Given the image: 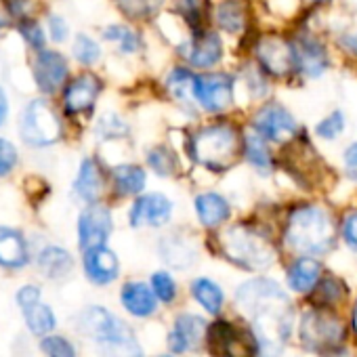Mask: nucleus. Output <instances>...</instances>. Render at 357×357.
Instances as JSON below:
<instances>
[{"instance_id": "1", "label": "nucleus", "mask_w": 357, "mask_h": 357, "mask_svg": "<svg viewBox=\"0 0 357 357\" xmlns=\"http://www.w3.org/2000/svg\"><path fill=\"white\" fill-rule=\"evenodd\" d=\"M192 170V183H219L242 170L246 124L242 114L170 124Z\"/></svg>"}, {"instance_id": "2", "label": "nucleus", "mask_w": 357, "mask_h": 357, "mask_svg": "<svg viewBox=\"0 0 357 357\" xmlns=\"http://www.w3.org/2000/svg\"><path fill=\"white\" fill-rule=\"evenodd\" d=\"M204 246L211 255L248 275L271 271L284 257L278 240V223L252 206L223 229L206 234Z\"/></svg>"}, {"instance_id": "3", "label": "nucleus", "mask_w": 357, "mask_h": 357, "mask_svg": "<svg viewBox=\"0 0 357 357\" xmlns=\"http://www.w3.org/2000/svg\"><path fill=\"white\" fill-rule=\"evenodd\" d=\"M278 240L284 255L326 259L340 246L338 202L328 196L286 194L278 217Z\"/></svg>"}, {"instance_id": "4", "label": "nucleus", "mask_w": 357, "mask_h": 357, "mask_svg": "<svg viewBox=\"0 0 357 357\" xmlns=\"http://www.w3.org/2000/svg\"><path fill=\"white\" fill-rule=\"evenodd\" d=\"M236 305L252 321L255 338L263 355H280L294 317L288 290L267 273H257L236 288Z\"/></svg>"}, {"instance_id": "5", "label": "nucleus", "mask_w": 357, "mask_h": 357, "mask_svg": "<svg viewBox=\"0 0 357 357\" xmlns=\"http://www.w3.org/2000/svg\"><path fill=\"white\" fill-rule=\"evenodd\" d=\"M294 196H328L334 198L342 188L340 172L324 153V147L311 137L309 124L288 145L280 147L278 181Z\"/></svg>"}, {"instance_id": "6", "label": "nucleus", "mask_w": 357, "mask_h": 357, "mask_svg": "<svg viewBox=\"0 0 357 357\" xmlns=\"http://www.w3.org/2000/svg\"><path fill=\"white\" fill-rule=\"evenodd\" d=\"M286 28L292 36L296 76L303 89L324 82L340 68L338 55L328 34V11L305 5Z\"/></svg>"}, {"instance_id": "7", "label": "nucleus", "mask_w": 357, "mask_h": 357, "mask_svg": "<svg viewBox=\"0 0 357 357\" xmlns=\"http://www.w3.org/2000/svg\"><path fill=\"white\" fill-rule=\"evenodd\" d=\"M248 57L259 63V68L280 86V91L303 89L296 76L292 36L286 26L265 22L248 49Z\"/></svg>"}, {"instance_id": "8", "label": "nucleus", "mask_w": 357, "mask_h": 357, "mask_svg": "<svg viewBox=\"0 0 357 357\" xmlns=\"http://www.w3.org/2000/svg\"><path fill=\"white\" fill-rule=\"evenodd\" d=\"M164 49L170 59L181 61L196 72L225 68L234 61L229 40L213 26H204L198 30H181L170 38Z\"/></svg>"}, {"instance_id": "9", "label": "nucleus", "mask_w": 357, "mask_h": 357, "mask_svg": "<svg viewBox=\"0 0 357 357\" xmlns=\"http://www.w3.org/2000/svg\"><path fill=\"white\" fill-rule=\"evenodd\" d=\"M194 80L196 70L170 57L164 61L160 72L153 74L151 93L176 118L174 124H190L202 118L194 103Z\"/></svg>"}, {"instance_id": "10", "label": "nucleus", "mask_w": 357, "mask_h": 357, "mask_svg": "<svg viewBox=\"0 0 357 357\" xmlns=\"http://www.w3.org/2000/svg\"><path fill=\"white\" fill-rule=\"evenodd\" d=\"M263 24L265 20L261 9L252 0H215L211 26L229 40L234 59L248 55V49Z\"/></svg>"}, {"instance_id": "11", "label": "nucleus", "mask_w": 357, "mask_h": 357, "mask_svg": "<svg viewBox=\"0 0 357 357\" xmlns=\"http://www.w3.org/2000/svg\"><path fill=\"white\" fill-rule=\"evenodd\" d=\"M194 103L202 118L244 114L240 91H238V78L231 63L217 70L196 72Z\"/></svg>"}, {"instance_id": "12", "label": "nucleus", "mask_w": 357, "mask_h": 357, "mask_svg": "<svg viewBox=\"0 0 357 357\" xmlns=\"http://www.w3.org/2000/svg\"><path fill=\"white\" fill-rule=\"evenodd\" d=\"M242 118H244L246 128L255 130L257 135L267 139L278 149L288 145L290 141H294L301 135V130L307 126V122H303L298 118L294 107L290 103H286L280 97V93L269 97L263 103H257V105L244 109Z\"/></svg>"}, {"instance_id": "13", "label": "nucleus", "mask_w": 357, "mask_h": 357, "mask_svg": "<svg viewBox=\"0 0 357 357\" xmlns=\"http://www.w3.org/2000/svg\"><path fill=\"white\" fill-rule=\"evenodd\" d=\"M192 223L206 236L229 225L238 215V200L219 183H196L190 192Z\"/></svg>"}, {"instance_id": "14", "label": "nucleus", "mask_w": 357, "mask_h": 357, "mask_svg": "<svg viewBox=\"0 0 357 357\" xmlns=\"http://www.w3.org/2000/svg\"><path fill=\"white\" fill-rule=\"evenodd\" d=\"M204 250V234L194 223H172L164 231H158V259L172 271H190L200 263Z\"/></svg>"}, {"instance_id": "15", "label": "nucleus", "mask_w": 357, "mask_h": 357, "mask_svg": "<svg viewBox=\"0 0 357 357\" xmlns=\"http://www.w3.org/2000/svg\"><path fill=\"white\" fill-rule=\"evenodd\" d=\"M141 162L145 164L151 178L158 183H168V185L192 183L190 164L181 151V145H178L174 132L170 130V126L164 130L162 137L143 145Z\"/></svg>"}, {"instance_id": "16", "label": "nucleus", "mask_w": 357, "mask_h": 357, "mask_svg": "<svg viewBox=\"0 0 357 357\" xmlns=\"http://www.w3.org/2000/svg\"><path fill=\"white\" fill-rule=\"evenodd\" d=\"M178 202L164 188H149L126 204L124 217L132 231H164L176 223Z\"/></svg>"}, {"instance_id": "17", "label": "nucleus", "mask_w": 357, "mask_h": 357, "mask_svg": "<svg viewBox=\"0 0 357 357\" xmlns=\"http://www.w3.org/2000/svg\"><path fill=\"white\" fill-rule=\"evenodd\" d=\"M105 78L97 70H80L72 76L61 91V109L68 118L76 120H95L97 105L105 93Z\"/></svg>"}, {"instance_id": "18", "label": "nucleus", "mask_w": 357, "mask_h": 357, "mask_svg": "<svg viewBox=\"0 0 357 357\" xmlns=\"http://www.w3.org/2000/svg\"><path fill=\"white\" fill-rule=\"evenodd\" d=\"M20 135L32 147H49L63 135L61 118L49 101L36 99L22 114Z\"/></svg>"}, {"instance_id": "19", "label": "nucleus", "mask_w": 357, "mask_h": 357, "mask_svg": "<svg viewBox=\"0 0 357 357\" xmlns=\"http://www.w3.org/2000/svg\"><path fill=\"white\" fill-rule=\"evenodd\" d=\"M151 34L153 32L149 28L126 20L109 22L99 32L103 45L112 47V51L122 59H145L151 49Z\"/></svg>"}, {"instance_id": "20", "label": "nucleus", "mask_w": 357, "mask_h": 357, "mask_svg": "<svg viewBox=\"0 0 357 357\" xmlns=\"http://www.w3.org/2000/svg\"><path fill=\"white\" fill-rule=\"evenodd\" d=\"M151 174L141 162V158L120 160L109 164V202L128 204L143 192L151 188Z\"/></svg>"}, {"instance_id": "21", "label": "nucleus", "mask_w": 357, "mask_h": 357, "mask_svg": "<svg viewBox=\"0 0 357 357\" xmlns=\"http://www.w3.org/2000/svg\"><path fill=\"white\" fill-rule=\"evenodd\" d=\"M72 196L84 206L109 198V164L99 155H84L72 181Z\"/></svg>"}, {"instance_id": "22", "label": "nucleus", "mask_w": 357, "mask_h": 357, "mask_svg": "<svg viewBox=\"0 0 357 357\" xmlns=\"http://www.w3.org/2000/svg\"><path fill=\"white\" fill-rule=\"evenodd\" d=\"M114 229H116V217H114V204L109 200L84 204L76 221L78 248L89 250L93 246L109 244Z\"/></svg>"}, {"instance_id": "23", "label": "nucleus", "mask_w": 357, "mask_h": 357, "mask_svg": "<svg viewBox=\"0 0 357 357\" xmlns=\"http://www.w3.org/2000/svg\"><path fill=\"white\" fill-rule=\"evenodd\" d=\"M344 338V326L342 321L326 311V307H313L307 309L301 317V340L305 347L313 351L332 349L338 347Z\"/></svg>"}, {"instance_id": "24", "label": "nucleus", "mask_w": 357, "mask_h": 357, "mask_svg": "<svg viewBox=\"0 0 357 357\" xmlns=\"http://www.w3.org/2000/svg\"><path fill=\"white\" fill-rule=\"evenodd\" d=\"M242 168H246L252 178L261 183H275L280 170V149L255 130L246 128L242 143Z\"/></svg>"}, {"instance_id": "25", "label": "nucleus", "mask_w": 357, "mask_h": 357, "mask_svg": "<svg viewBox=\"0 0 357 357\" xmlns=\"http://www.w3.org/2000/svg\"><path fill=\"white\" fill-rule=\"evenodd\" d=\"M231 68L238 78V91L242 99V107L248 109L257 103L267 101L269 97L280 93V86L259 68V63L252 57H236L231 61Z\"/></svg>"}, {"instance_id": "26", "label": "nucleus", "mask_w": 357, "mask_h": 357, "mask_svg": "<svg viewBox=\"0 0 357 357\" xmlns=\"http://www.w3.org/2000/svg\"><path fill=\"white\" fill-rule=\"evenodd\" d=\"M328 34L340 68L357 72V15L347 13L342 5L328 11Z\"/></svg>"}, {"instance_id": "27", "label": "nucleus", "mask_w": 357, "mask_h": 357, "mask_svg": "<svg viewBox=\"0 0 357 357\" xmlns=\"http://www.w3.org/2000/svg\"><path fill=\"white\" fill-rule=\"evenodd\" d=\"M70 78H72V70L63 53L53 51V49L38 51L34 59V80L43 95L61 93Z\"/></svg>"}, {"instance_id": "28", "label": "nucleus", "mask_w": 357, "mask_h": 357, "mask_svg": "<svg viewBox=\"0 0 357 357\" xmlns=\"http://www.w3.org/2000/svg\"><path fill=\"white\" fill-rule=\"evenodd\" d=\"M326 273L324 259L309 255H288L284 261V282L294 294H311Z\"/></svg>"}, {"instance_id": "29", "label": "nucleus", "mask_w": 357, "mask_h": 357, "mask_svg": "<svg viewBox=\"0 0 357 357\" xmlns=\"http://www.w3.org/2000/svg\"><path fill=\"white\" fill-rule=\"evenodd\" d=\"M82 269L91 284L95 286H109L120 278V257L116 255L109 244L93 246L82 250Z\"/></svg>"}, {"instance_id": "30", "label": "nucleus", "mask_w": 357, "mask_h": 357, "mask_svg": "<svg viewBox=\"0 0 357 357\" xmlns=\"http://www.w3.org/2000/svg\"><path fill=\"white\" fill-rule=\"evenodd\" d=\"M78 328L97 342H109L130 332V328L105 307H89L78 317Z\"/></svg>"}, {"instance_id": "31", "label": "nucleus", "mask_w": 357, "mask_h": 357, "mask_svg": "<svg viewBox=\"0 0 357 357\" xmlns=\"http://www.w3.org/2000/svg\"><path fill=\"white\" fill-rule=\"evenodd\" d=\"M349 120L351 118L342 105H332L324 114H319L313 124H309V132L321 147H332L347 139L351 124Z\"/></svg>"}, {"instance_id": "32", "label": "nucleus", "mask_w": 357, "mask_h": 357, "mask_svg": "<svg viewBox=\"0 0 357 357\" xmlns=\"http://www.w3.org/2000/svg\"><path fill=\"white\" fill-rule=\"evenodd\" d=\"M215 0H170L166 15L183 30L211 26Z\"/></svg>"}, {"instance_id": "33", "label": "nucleus", "mask_w": 357, "mask_h": 357, "mask_svg": "<svg viewBox=\"0 0 357 357\" xmlns=\"http://www.w3.org/2000/svg\"><path fill=\"white\" fill-rule=\"evenodd\" d=\"M170 0H112L120 20L132 22L143 28H153L166 13Z\"/></svg>"}, {"instance_id": "34", "label": "nucleus", "mask_w": 357, "mask_h": 357, "mask_svg": "<svg viewBox=\"0 0 357 357\" xmlns=\"http://www.w3.org/2000/svg\"><path fill=\"white\" fill-rule=\"evenodd\" d=\"M93 135L101 143H130L135 139V126L126 114L118 109H105L95 116Z\"/></svg>"}, {"instance_id": "35", "label": "nucleus", "mask_w": 357, "mask_h": 357, "mask_svg": "<svg viewBox=\"0 0 357 357\" xmlns=\"http://www.w3.org/2000/svg\"><path fill=\"white\" fill-rule=\"evenodd\" d=\"M208 344L213 351L225 357H252V347L240 332L227 321H219L208 330Z\"/></svg>"}, {"instance_id": "36", "label": "nucleus", "mask_w": 357, "mask_h": 357, "mask_svg": "<svg viewBox=\"0 0 357 357\" xmlns=\"http://www.w3.org/2000/svg\"><path fill=\"white\" fill-rule=\"evenodd\" d=\"M206 332L204 317L196 313H183L174 319V328L168 334V344L174 353H185L194 349Z\"/></svg>"}, {"instance_id": "37", "label": "nucleus", "mask_w": 357, "mask_h": 357, "mask_svg": "<svg viewBox=\"0 0 357 357\" xmlns=\"http://www.w3.org/2000/svg\"><path fill=\"white\" fill-rule=\"evenodd\" d=\"M120 301H122V307L135 317H149L160 303L149 282H143V280L124 282L120 290Z\"/></svg>"}, {"instance_id": "38", "label": "nucleus", "mask_w": 357, "mask_h": 357, "mask_svg": "<svg viewBox=\"0 0 357 357\" xmlns=\"http://www.w3.org/2000/svg\"><path fill=\"white\" fill-rule=\"evenodd\" d=\"M72 59L80 70H97L105 59V45L101 36L78 32L72 38Z\"/></svg>"}, {"instance_id": "39", "label": "nucleus", "mask_w": 357, "mask_h": 357, "mask_svg": "<svg viewBox=\"0 0 357 357\" xmlns=\"http://www.w3.org/2000/svg\"><path fill=\"white\" fill-rule=\"evenodd\" d=\"M28 244L17 229L0 227V265L7 269H20L28 263Z\"/></svg>"}, {"instance_id": "40", "label": "nucleus", "mask_w": 357, "mask_h": 357, "mask_svg": "<svg viewBox=\"0 0 357 357\" xmlns=\"http://www.w3.org/2000/svg\"><path fill=\"white\" fill-rule=\"evenodd\" d=\"M190 292L194 296V301L208 311L211 315H219L223 303H225V292L223 288L208 275H198L190 282Z\"/></svg>"}, {"instance_id": "41", "label": "nucleus", "mask_w": 357, "mask_h": 357, "mask_svg": "<svg viewBox=\"0 0 357 357\" xmlns=\"http://www.w3.org/2000/svg\"><path fill=\"white\" fill-rule=\"evenodd\" d=\"M338 242L349 252L357 255V198L338 202Z\"/></svg>"}, {"instance_id": "42", "label": "nucleus", "mask_w": 357, "mask_h": 357, "mask_svg": "<svg viewBox=\"0 0 357 357\" xmlns=\"http://www.w3.org/2000/svg\"><path fill=\"white\" fill-rule=\"evenodd\" d=\"M336 166L340 172L342 188H349V196L357 198V135L340 143Z\"/></svg>"}, {"instance_id": "43", "label": "nucleus", "mask_w": 357, "mask_h": 357, "mask_svg": "<svg viewBox=\"0 0 357 357\" xmlns=\"http://www.w3.org/2000/svg\"><path fill=\"white\" fill-rule=\"evenodd\" d=\"M38 269L51 280H61L74 269V257L61 246H47L38 255Z\"/></svg>"}, {"instance_id": "44", "label": "nucleus", "mask_w": 357, "mask_h": 357, "mask_svg": "<svg viewBox=\"0 0 357 357\" xmlns=\"http://www.w3.org/2000/svg\"><path fill=\"white\" fill-rule=\"evenodd\" d=\"M347 286H344V282L340 280V278H336L334 273H324L321 275V280H319V284L315 286V290L311 292V296H313V301H315V305L317 307H334V305H338L344 296H347Z\"/></svg>"}, {"instance_id": "45", "label": "nucleus", "mask_w": 357, "mask_h": 357, "mask_svg": "<svg viewBox=\"0 0 357 357\" xmlns=\"http://www.w3.org/2000/svg\"><path fill=\"white\" fill-rule=\"evenodd\" d=\"M149 286H151L153 294L158 296V301L164 303V305H170L176 298V294H178V286H176L174 273L168 267L155 269L149 275Z\"/></svg>"}, {"instance_id": "46", "label": "nucleus", "mask_w": 357, "mask_h": 357, "mask_svg": "<svg viewBox=\"0 0 357 357\" xmlns=\"http://www.w3.org/2000/svg\"><path fill=\"white\" fill-rule=\"evenodd\" d=\"M24 317H26L28 328L38 336L49 334L55 328V313L49 305H43V303L30 305L24 309Z\"/></svg>"}, {"instance_id": "47", "label": "nucleus", "mask_w": 357, "mask_h": 357, "mask_svg": "<svg viewBox=\"0 0 357 357\" xmlns=\"http://www.w3.org/2000/svg\"><path fill=\"white\" fill-rule=\"evenodd\" d=\"M103 355L105 357H143L132 332L116 338V340H109V342H103Z\"/></svg>"}, {"instance_id": "48", "label": "nucleus", "mask_w": 357, "mask_h": 357, "mask_svg": "<svg viewBox=\"0 0 357 357\" xmlns=\"http://www.w3.org/2000/svg\"><path fill=\"white\" fill-rule=\"evenodd\" d=\"M40 349L47 353V357H76V349L70 340L63 336H47L40 342Z\"/></svg>"}, {"instance_id": "49", "label": "nucleus", "mask_w": 357, "mask_h": 357, "mask_svg": "<svg viewBox=\"0 0 357 357\" xmlns=\"http://www.w3.org/2000/svg\"><path fill=\"white\" fill-rule=\"evenodd\" d=\"M20 34L26 38V43L30 47H34L36 51H43L47 49V34H45V28L40 24H34V22H24L20 26Z\"/></svg>"}, {"instance_id": "50", "label": "nucleus", "mask_w": 357, "mask_h": 357, "mask_svg": "<svg viewBox=\"0 0 357 357\" xmlns=\"http://www.w3.org/2000/svg\"><path fill=\"white\" fill-rule=\"evenodd\" d=\"M17 164V149L11 141L0 139V176H7Z\"/></svg>"}, {"instance_id": "51", "label": "nucleus", "mask_w": 357, "mask_h": 357, "mask_svg": "<svg viewBox=\"0 0 357 357\" xmlns=\"http://www.w3.org/2000/svg\"><path fill=\"white\" fill-rule=\"evenodd\" d=\"M47 30H49L51 40L57 43V45H61V43H66L70 38V24L61 15H51L49 22H47Z\"/></svg>"}, {"instance_id": "52", "label": "nucleus", "mask_w": 357, "mask_h": 357, "mask_svg": "<svg viewBox=\"0 0 357 357\" xmlns=\"http://www.w3.org/2000/svg\"><path fill=\"white\" fill-rule=\"evenodd\" d=\"M17 303H20L22 309L40 303V288H38V286H24V288L17 292Z\"/></svg>"}, {"instance_id": "53", "label": "nucleus", "mask_w": 357, "mask_h": 357, "mask_svg": "<svg viewBox=\"0 0 357 357\" xmlns=\"http://www.w3.org/2000/svg\"><path fill=\"white\" fill-rule=\"evenodd\" d=\"M305 5L319 9V11H332L342 5V0H305Z\"/></svg>"}, {"instance_id": "54", "label": "nucleus", "mask_w": 357, "mask_h": 357, "mask_svg": "<svg viewBox=\"0 0 357 357\" xmlns=\"http://www.w3.org/2000/svg\"><path fill=\"white\" fill-rule=\"evenodd\" d=\"M7 114H9V103H7V95H5L3 86H0V126L5 124V120H7Z\"/></svg>"}, {"instance_id": "55", "label": "nucleus", "mask_w": 357, "mask_h": 357, "mask_svg": "<svg viewBox=\"0 0 357 357\" xmlns=\"http://www.w3.org/2000/svg\"><path fill=\"white\" fill-rule=\"evenodd\" d=\"M351 321H353V330L357 332V301L353 305V311H351Z\"/></svg>"}, {"instance_id": "56", "label": "nucleus", "mask_w": 357, "mask_h": 357, "mask_svg": "<svg viewBox=\"0 0 357 357\" xmlns=\"http://www.w3.org/2000/svg\"><path fill=\"white\" fill-rule=\"evenodd\" d=\"M330 357H349V353H347V351H334Z\"/></svg>"}, {"instance_id": "57", "label": "nucleus", "mask_w": 357, "mask_h": 357, "mask_svg": "<svg viewBox=\"0 0 357 357\" xmlns=\"http://www.w3.org/2000/svg\"><path fill=\"white\" fill-rule=\"evenodd\" d=\"M252 3H257V5H259V3H261V0H252Z\"/></svg>"}, {"instance_id": "58", "label": "nucleus", "mask_w": 357, "mask_h": 357, "mask_svg": "<svg viewBox=\"0 0 357 357\" xmlns=\"http://www.w3.org/2000/svg\"><path fill=\"white\" fill-rule=\"evenodd\" d=\"M160 357H170V355H160Z\"/></svg>"}]
</instances>
